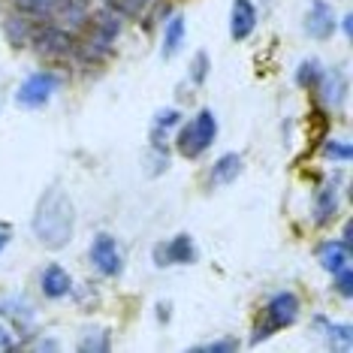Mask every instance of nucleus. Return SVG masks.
I'll return each mask as SVG.
<instances>
[{
	"instance_id": "nucleus-3",
	"label": "nucleus",
	"mask_w": 353,
	"mask_h": 353,
	"mask_svg": "<svg viewBox=\"0 0 353 353\" xmlns=\"http://www.w3.org/2000/svg\"><path fill=\"white\" fill-rule=\"evenodd\" d=\"M296 320H299V299H296V293H290V290L275 293L266 302V308H263V317H260V323H256V329H254L251 344H260L263 339L275 335L278 329L293 326Z\"/></svg>"
},
{
	"instance_id": "nucleus-15",
	"label": "nucleus",
	"mask_w": 353,
	"mask_h": 353,
	"mask_svg": "<svg viewBox=\"0 0 353 353\" xmlns=\"http://www.w3.org/2000/svg\"><path fill=\"white\" fill-rule=\"evenodd\" d=\"M320 61L317 58H308V61H302L299 63V70H296V85L299 88H314L317 85V79H320Z\"/></svg>"
},
{
	"instance_id": "nucleus-1",
	"label": "nucleus",
	"mask_w": 353,
	"mask_h": 353,
	"mask_svg": "<svg viewBox=\"0 0 353 353\" xmlns=\"http://www.w3.org/2000/svg\"><path fill=\"white\" fill-rule=\"evenodd\" d=\"M30 227H34V236L43 242V248H49V251L67 248L76 232V208H73V199L67 196V190L61 188L46 190L37 203Z\"/></svg>"
},
{
	"instance_id": "nucleus-9",
	"label": "nucleus",
	"mask_w": 353,
	"mask_h": 353,
	"mask_svg": "<svg viewBox=\"0 0 353 353\" xmlns=\"http://www.w3.org/2000/svg\"><path fill=\"white\" fill-rule=\"evenodd\" d=\"M317 263L323 266L326 272H339L344 266H350V242H344V239H329L317 248Z\"/></svg>"
},
{
	"instance_id": "nucleus-6",
	"label": "nucleus",
	"mask_w": 353,
	"mask_h": 353,
	"mask_svg": "<svg viewBox=\"0 0 353 353\" xmlns=\"http://www.w3.org/2000/svg\"><path fill=\"white\" fill-rule=\"evenodd\" d=\"M196 245L188 232L181 236H172L170 242H157L154 245V263L157 266H188V263H196Z\"/></svg>"
},
{
	"instance_id": "nucleus-20",
	"label": "nucleus",
	"mask_w": 353,
	"mask_h": 353,
	"mask_svg": "<svg viewBox=\"0 0 353 353\" xmlns=\"http://www.w3.org/2000/svg\"><path fill=\"white\" fill-rule=\"evenodd\" d=\"M326 332H329V341H332V344H339V347H344V350L350 347V339H353V335H350V326H347V323H341V326H332V323H329Z\"/></svg>"
},
{
	"instance_id": "nucleus-13",
	"label": "nucleus",
	"mask_w": 353,
	"mask_h": 353,
	"mask_svg": "<svg viewBox=\"0 0 353 353\" xmlns=\"http://www.w3.org/2000/svg\"><path fill=\"white\" fill-rule=\"evenodd\" d=\"M242 154H236V151H230V154H223L218 163L212 166V175H208V179H212V184H232L239 179V175H242Z\"/></svg>"
},
{
	"instance_id": "nucleus-19",
	"label": "nucleus",
	"mask_w": 353,
	"mask_h": 353,
	"mask_svg": "<svg viewBox=\"0 0 353 353\" xmlns=\"http://www.w3.org/2000/svg\"><path fill=\"white\" fill-rule=\"evenodd\" d=\"M205 73H208V54L205 52H196L194 54V63H190V79H194V85H203L205 82Z\"/></svg>"
},
{
	"instance_id": "nucleus-25",
	"label": "nucleus",
	"mask_w": 353,
	"mask_h": 353,
	"mask_svg": "<svg viewBox=\"0 0 353 353\" xmlns=\"http://www.w3.org/2000/svg\"><path fill=\"white\" fill-rule=\"evenodd\" d=\"M6 245H10V230H6V227H0V251H3Z\"/></svg>"
},
{
	"instance_id": "nucleus-8",
	"label": "nucleus",
	"mask_w": 353,
	"mask_h": 353,
	"mask_svg": "<svg viewBox=\"0 0 353 353\" xmlns=\"http://www.w3.org/2000/svg\"><path fill=\"white\" fill-rule=\"evenodd\" d=\"M256 28V10L251 0H232V12H230V37L236 43H242L254 34Z\"/></svg>"
},
{
	"instance_id": "nucleus-24",
	"label": "nucleus",
	"mask_w": 353,
	"mask_h": 353,
	"mask_svg": "<svg viewBox=\"0 0 353 353\" xmlns=\"http://www.w3.org/2000/svg\"><path fill=\"white\" fill-rule=\"evenodd\" d=\"M19 3H25V6H34V10H43V6H52L54 0H19Z\"/></svg>"
},
{
	"instance_id": "nucleus-11",
	"label": "nucleus",
	"mask_w": 353,
	"mask_h": 353,
	"mask_svg": "<svg viewBox=\"0 0 353 353\" xmlns=\"http://www.w3.org/2000/svg\"><path fill=\"white\" fill-rule=\"evenodd\" d=\"M317 88H320V100H323V106L339 109L344 103L347 82H344V73H339V70H323L320 79H317Z\"/></svg>"
},
{
	"instance_id": "nucleus-23",
	"label": "nucleus",
	"mask_w": 353,
	"mask_h": 353,
	"mask_svg": "<svg viewBox=\"0 0 353 353\" xmlns=\"http://www.w3.org/2000/svg\"><path fill=\"white\" fill-rule=\"evenodd\" d=\"M12 332L6 326H0V350H12Z\"/></svg>"
},
{
	"instance_id": "nucleus-14",
	"label": "nucleus",
	"mask_w": 353,
	"mask_h": 353,
	"mask_svg": "<svg viewBox=\"0 0 353 353\" xmlns=\"http://www.w3.org/2000/svg\"><path fill=\"white\" fill-rule=\"evenodd\" d=\"M181 43H184V19L181 15H172L163 28V58H172L181 49Z\"/></svg>"
},
{
	"instance_id": "nucleus-16",
	"label": "nucleus",
	"mask_w": 353,
	"mask_h": 353,
	"mask_svg": "<svg viewBox=\"0 0 353 353\" xmlns=\"http://www.w3.org/2000/svg\"><path fill=\"white\" fill-rule=\"evenodd\" d=\"M109 347V332L106 329H94V335H88V339L79 344V350H91V353H100V350H106Z\"/></svg>"
},
{
	"instance_id": "nucleus-12",
	"label": "nucleus",
	"mask_w": 353,
	"mask_h": 353,
	"mask_svg": "<svg viewBox=\"0 0 353 353\" xmlns=\"http://www.w3.org/2000/svg\"><path fill=\"white\" fill-rule=\"evenodd\" d=\"M335 212H339V194H335L332 184H323V188L314 194V223L317 227H323V223H329L335 218Z\"/></svg>"
},
{
	"instance_id": "nucleus-2",
	"label": "nucleus",
	"mask_w": 353,
	"mask_h": 353,
	"mask_svg": "<svg viewBox=\"0 0 353 353\" xmlns=\"http://www.w3.org/2000/svg\"><path fill=\"white\" fill-rule=\"evenodd\" d=\"M214 139H218V118H214L212 109H203L179 130L175 145H179V151L188 160H196V157H203L205 151L212 148Z\"/></svg>"
},
{
	"instance_id": "nucleus-22",
	"label": "nucleus",
	"mask_w": 353,
	"mask_h": 353,
	"mask_svg": "<svg viewBox=\"0 0 353 353\" xmlns=\"http://www.w3.org/2000/svg\"><path fill=\"white\" fill-rule=\"evenodd\" d=\"M239 347V341L236 339H223V341H212V344H203V347H196V350H236Z\"/></svg>"
},
{
	"instance_id": "nucleus-18",
	"label": "nucleus",
	"mask_w": 353,
	"mask_h": 353,
	"mask_svg": "<svg viewBox=\"0 0 353 353\" xmlns=\"http://www.w3.org/2000/svg\"><path fill=\"white\" fill-rule=\"evenodd\" d=\"M332 278H335V290H339V296L350 299V296H353V272H350V266L339 269Z\"/></svg>"
},
{
	"instance_id": "nucleus-10",
	"label": "nucleus",
	"mask_w": 353,
	"mask_h": 353,
	"mask_svg": "<svg viewBox=\"0 0 353 353\" xmlns=\"http://www.w3.org/2000/svg\"><path fill=\"white\" fill-rule=\"evenodd\" d=\"M39 287H43L46 299H63V296L73 290V281H70L67 269L58 266V263H52V266H46L43 275H39Z\"/></svg>"
},
{
	"instance_id": "nucleus-4",
	"label": "nucleus",
	"mask_w": 353,
	"mask_h": 353,
	"mask_svg": "<svg viewBox=\"0 0 353 353\" xmlns=\"http://www.w3.org/2000/svg\"><path fill=\"white\" fill-rule=\"evenodd\" d=\"M61 88V79L52 73V70H39V73H30L21 88L15 91V103L21 109H43L46 103L54 97V91Z\"/></svg>"
},
{
	"instance_id": "nucleus-17",
	"label": "nucleus",
	"mask_w": 353,
	"mask_h": 353,
	"mask_svg": "<svg viewBox=\"0 0 353 353\" xmlns=\"http://www.w3.org/2000/svg\"><path fill=\"white\" fill-rule=\"evenodd\" d=\"M323 154L332 157V160H339V163H347V160H350V145H347V142L326 139V142H323Z\"/></svg>"
},
{
	"instance_id": "nucleus-5",
	"label": "nucleus",
	"mask_w": 353,
	"mask_h": 353,
	"mask_svg": "<svg viewBox=\"0 0 353 353\" xmlns=\"http://www.w3.org/2000/svg\"><path fill=\"white\" fill-rule=\"evenodd\" d=\"M91 263H94V269H97L100 275H106V278L121 275L124 254H121V245L115 242V236H109V232H97V236H94V242H91Z\"/></svg>"
},
{
	"instance_id": "nucleus-7",
	"label": "nucleus",
	"mask_w": 353,
	"mask_h": 353,
	"mask_svg": "<svg viewBox=\"0 0 353 353\" xmlns=\"http://www.w3.org/2000/svg\"><path fill=\"white\" fill-rule=\"evenodd\" d=\"M305 34L314 39H329L335 34V15L326 0H314V6L305 15Z\"/></svg>"
},
{
	"instance_id": "nucleus-26",
	"label": "nucleus",
	"mask_w": 353,
	"mask_h": 353,
	"mask_svg": "<svg viewBox=\"0 0 353 353\" xmlns=\"http://www.w3.org/2000/svg\"><path fill=\"white\" fill-rule=\"evenodd\" d=\"M37 347H39V350H58V344H54V341H39Z\"/></svg>"
},
{
	"instance_id": "nucleus-21",
	"label": "nucleus",
	"mask_w": 353,
	"mask_h": 353,
	"mask_svg": "<svg viewBox=\"0 0 353 353\" xmlns=\"http://www.w3.org/2000/svg\"><path fill=\"white\" fill-rule=\"evenodd\" d=\"M181 121V115H179V109H160L157 112V118H154V127H157V130H170V127H175V124H179Z\"/></svg>"
}]
</instances>
